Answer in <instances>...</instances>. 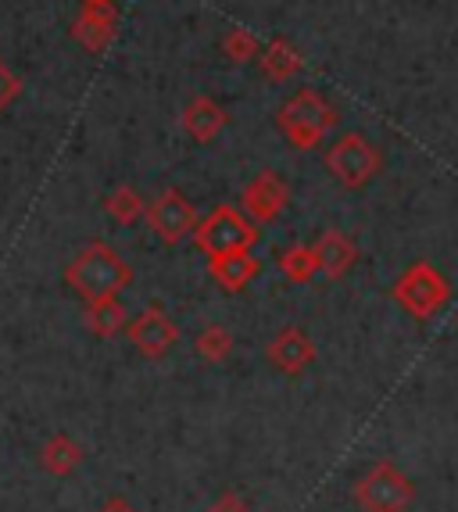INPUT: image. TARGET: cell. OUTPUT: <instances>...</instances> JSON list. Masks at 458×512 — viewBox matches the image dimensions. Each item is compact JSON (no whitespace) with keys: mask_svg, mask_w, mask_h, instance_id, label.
I'll return each instance as SVG.
<instances>
[{"mask_svg":"<svg viewBox=\"0 0 458 512\" xmlns=\"http://www.w3.org/2000/svg\"><path fill=\"white\" fill-rule=\"evenodd\" d=\"M65 283L90 305V301L119 298L129 283H133V269H129L126 258L111 248V244L94 240V244H86V248L65 265Z\"/></svg>","mask_w":458,"mask_h":512,"instance_id":"cell-1","label":"cell"},{"mask_svg":"<svg viewBox=\"0 0 458 512\" xmlns=\"http://www.w3.org/2000/svg\"><path fill=\"white\" fill-rule=\"evenodd\" d=\"M337 119H340L337 108H333L315 86H301V90L280 108L276 126H280V133L287 137L290 147H297V151H312V147L323 144L326 133L337 126Z\"/></svg>","mask_w":458,"mask_h":512,"instance_id":"cell-2","label":"cell"},{"mask_svg":"<svg viewBox=\"0 0 458 512\" xmlns=\"http://www.w3.org/2000/svg\"><path fill=\"white\" fill-rule=\"evenodd\" d=\"M380 147L365 133H344L326 151V169L344 190H362L380 176Z\"/></svg>","mask_w":458,"mask_h":512,"instance_id":"cell-3","label":"cell"},{"mask_svg":"<svg viewBox=\"0 0 458 512\" xmlns=\"http://www.w3.org/2000/svg\"><path fill=\"white\" fill-rule=\"evenodd\" d=\"M194 244L204 255H222V251H237V248H255L258 244V226L247 219L240 208L219 205L212 212L197 219L194 226Z\"/></svg>","mask_w":458,"mask_h":512,"instance_id":"cell-4","label":"cell"},{"mask_svg":"<svg viewBox=\"0 0 458 512\" xmlns=\"http://www.w3.org/2000/svg\"><path fill=\"white\" fill-rule=\"evenodd\" d=\"M416 502V484L394 462H376L355 484V505L362 512H405Z\"/></svg>","mask_w":458,"mask_h":512,"instance_id":"cell-5","label":"cell"},{"mask_svg":"<svg viewBox=\"0 0 458 512\" xmlns=\"http://www.w3.org/2000/svg\"><path fill=\"white\" fill-rule=\"evenodd\" d=\"M451 298V287L430 262H412L394 283V301L405 308L412 319H430L441 312Z\"/></svg>","mask_w":458,"mask_h":512,"instance_id":"cell-6","label":"cell"},{"mask_svg":"<svg viewBox=\"0 0 458 512\" xmlns=\"http://www.w3.org/2000/svg\"><path fill=\"white\" fill-rule=\"evenodd\" d=\"M144 215L154 237L162 240V244H169V248L183 244L197 226V208L190 205L183 190H162V194L144 208Z\"/></svg>","mask_w":458,"mask_h":512,"instance_id":"cell-7","label":"cell"},{"mask_svg":"<svg viewBox=\"0 0 458 512\" xmlns=\"http://www.w3.org/2000/svg\"><path fill=\"white\" fill-rule=\"evenodd\" d=\"M122 330H126V337L133 341V348L151 362L165 359L179 344V326L172 323V319L165 316V308H158V305H147L144 312H136L133 319H126Z\"/></svg>","mask_w":458,"mask_h":512,"instance_id":"cell-8","label":"cell"},{"mask_svg":"<svg viewBox=\"0 0 458 512\" xmlns=\"http://www.w3.org/2000/svg\"><path fill=\"white\" fill-rule=\"evenodd\" d=\"M287 205H290V187L283 183L280 172H272V169L258 172L255 180L244 187V194H240V212L255 222V226L258 222L280 219Z\"/></svg>","mask_w":458,"mask_h":512,"instance_id":"cell-9","label":"cell"},{"mask_svg":"<svg viewBox=\"0 0 458 512\" xmlns=\"http://www.w3.org/2000/svg\"><path fill=\"white\" fill-rule=\"evenodd\" d=\"M269 362H272V369H280V373H287V376H301L308 366L315 362V344H312V337H308L301 326H283L276 337L269 341Z\"/></svg>","mask_w":458,"mask_h":512,"instance_id":"cell-10","label":"cell"},{"mask_svg":"<svg viewBox=\"0 0 458 512\" xmlns=\"http://www.w3.org/2000/svg\"><path fill=\"white\" fill-rule=\"evenodd\" d=\"M208 273H212V280L226 294H240L247 283L262 273V265L251 255V248H237V251H222V255H208Z\"/></svg>","mask_w":458,"mask_h":512,"instance_id":"cell-11","label":"cell"},{"mask_svg":"<svg viewBox=\"0 0 458 512\" xmlns=\"http://www.w3.org/2000/svg\"><path fill=\"white\" fill-rule=\"evenodd\" d=\"M312 251L319 258V273H326L330 280L348 276L358 262V244L344 230H323L312 244Z\"/></svg>","mask_w":458,"mask_h":512,"instance_id":"cell-12","label":"cell"},{"mask_svg":"<svg viewBox=\"0 0 458 512\" xmlns=\"http://www.w3.org/2000/svg\"><path fill=\"white\" fill-rule=\"evenodd\" d=\"M226 122H229L226 108L215 97H194L183 108V129H187L190 140H197V144H212L222 129H226Z\"/></svg>","mask_w":458,"mask_h":512,"instance_id":"cell-13","label":"cell"},{"mask_svg":"<svg viewBox=\"0 0 458 512\" xmlns=\"http://www.w3.org/2000/svg\"><path fill=\"white\" fill-rule=\"evenodd\" d=\"M115 8H83L79 18L72 22V36L83 43L90 54L108 51V43L115 40Z\"/></svg>","mask_w":458,"mask_h":512,"instance_id":"cell-14","label":"cell"},{"mask_svg":"<svg viewBox=\"0 0 458 512\" xmlns=\"http://www.w3.org/2000/svg\"><path fill=\"white\" fill-rule=\"evenodd\" d=\"M258 65H262V72L272 79V83H287V79H294L297 72L305 69V58L297 54L294 43L276 36V40L265 43L262 51H258Z\"/></svg>","mask_w":458,"mask_h":512,"instance_id":"cell-15","label":"cell"},{"mask_svg":"<svg viewBox=\"0 0 458 512\" xmlns=\"http://www.w3.org/2000/svg\"><path fill=\"white\" fill-rule=\"evenodd\" d=\"M79 462H83V448H79V441H72L65 430H58V434H51L43 441L40 466L51 473V477H72V473L79 470Z\"/></svg>","mask_w":458,"mask_h":512,"instance_id":"cell-16","label":"cell"},{"mask_svg":"<svg viewBox=\"0 0 458 512\" xmlns=\"http://www.w3.org/2000/svg\"><path fill=\"white\" fill-rule=\"evenodd\" d=\"M86 326L94 337H115V333L126 326V305L119 298H104V301H90L86 308Z\"/></svg>","mask_w":458,"mask_h":512,"instance_id":"cell-17","label":"cell"},{"mask_svg":"<svg viewBox=\"0 0 458 512\" xmlns=\"http://www.w3.org/2000/svg\"><path fill=\"white\" fill-rule=\"evenodd\" d=\"M194 351H197V359L219 366V362H226L229 355H233V333L219 323L204 326V330L194 337Z\"/></svg>","mask_w":458,"mask_h":512,"instance_id":"cell-18","label":"cell"},{"mask_svg":"<svg viewBox=\"0 0 458 512\" xmlns=\"http://www.w3.org/2000/svg\"><path fill=\"white\" fill-rule=\"evenodd\" d=\"M280 273L294 283H308L319 273V258H315L312 244H294L280 255Z\"/></svg>","mask_w":458,"mask_h":512,"instance_id":"cell-19","label":"cell"},{"mask_svg":"<svg viewBox=\"0 0 458 512\" xmlns=\"http://www.w3.org/2000/svg\"><path fill=\"white\" fill-rule=\"evenodd\" d=\"M144 208H147L144 197L136 194V190L129 187V183H126V187H115L108 194V201H104V212H108L111 219L119 222V226H133V222L140 219V215H144Z\"/></svg>","mask_w":458,"mask_h":512,"instance_id":"cell-20","label":"cell"},{"mask_svg":"<svg viewBox=\"0 0 458 512\" xmlns=\"http://www.w3.org/2000/svg\"><path fill=\"white\" fill-rule=\"evenodd\" d=\"M222 51H226L229 61H237V65H247V61L258 58V36L251 29H229L226 40H222Z\"/></svg>","mask_w":458,"mask_h":512,"instance_id":"cell-21","label":"cell"},{"mask_svg":"<svg viewBox=\"0 0 458 512\" xmlns=\"http://www.w3.org/2000/svg\"><path fill=\"white\" fill-rule=\"evenodd\" d=\"M18 94H22V79L15 76V72L0 61V111L8 108V104H15L18 101Z\"/></svg>","mask_w":458,"mask_h":512,"instance_id":"cell-22","label":"cell"},{"mask_svg":"<svg viewBox=\"0 0 458 512\" xmlns=\"http://www.w3.org/2000/svg\"><path fill=\"white\" fill-rule=\"evenodd\" d=\"M208 512H251V505H247V498L240 495V491H222V495L208 505Z\"/></svg>","mask_w":458,"mask_h":512,"instance_id":"cell-23","label":"cell"},{"mask_svg":"<svg viewBox=\"0 0 458 512\" xmlns=\"http://www.w3.org/2000/svg\"><path fill=\"white\" fill-rule=\"evenodd\" d=\"M97 512H136V505L129 502L126 495H111L108 502H104V505H101V509H97Z\"/></svg>","mask_w":458,"mask_h":512,"instance_id":"cell-24","label":"cell"},{"mask_svg":"<svg viewBox=\"0 0 458 512\" xmlns=\"http://www.w3.org/2000/svg\"><path fill=\"white\" fill-rule=\"evenodd\" d=\"M83 8H115L111 0H83Z\"/></svg>","mask_w":458,"mask_h":512,"instance_id":"cell-25","label":"cell"}]
</instances>
